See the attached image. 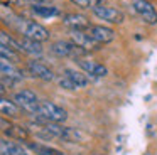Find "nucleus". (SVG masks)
<instances>
[{
  "mask_svg": "<svg viewBox=\"0 0 157 155\" xmlns=\"http://www.w3.org/2000/svg\"><path fill=\"white\" fill-rule=\"evenodd\" d=\"M15 27H17L19 34L22 37H27V39L37 40V42H44V40H49V30L46 29L44 25L34 22V20H27V19H17L15 22Z\"/></svg>",
  "mask_w": 157,
  "mask_h": 155,
  "instance_id": "f257e3e1",
  "label": "nucleus"
},
{
  "mask_svg": "<svg viewBox=\"0 0 157 155\" xmlns=\"http://www.w3.org/2000/svg\"><path fill=\"white\" fill-rule=\"evenodd\" d=\"M36 120H41L44 121L46 128L49 130V133L52 135L54 138H59L63 142H69V143H76V142H81L83 138V133L76 128H71V127H64L61 123H54V121H46L42 118H36Z\"/></svg>",
  "mask_w": 157,
  "mask_h": 155,
  "instance_id": "f03ea898",
  "label": "nucleus"
},
{
  "mask_svg": "<svg viewBox=\"0 0 157 155\" xmlns=\"http://www.w3.org/2000/svg\"><path fill=\"white\" fill-rule=\"evenodd\" d=\"M36 118H42L46 121H54V123H64L66 118H68V113H66L64 108L58 106L52 101H39Z\"/></svg>",
  "mask_w": 157,
  "mask_h": 155,
  "instance_id": "7ed1b4c3",
  "label": "nucleus"
},
{
  "mask_svg": "<svg viewBox=\"0 0 157 155\" xmlns=\"http://www.w3.org/2000/svg\"><path fill=\"white\" fill-rule=\"evenodd\" d=\"M51 52L56 54L58 57H75V59H79L85 54H88L85 49L76 46L73 40H63V39L51 44Z\"/></svg>",
  "mask_w": 157,
  "mask_h": 155,
  "instance_id": "20e7f679",
  "label": "nucleus"
},
{
  "mask_svg": "<svg viewBox=\"0 0 157 155\" xmlns=\"http://www.w3.org/2000/svg\"><path fill=\"white\" fill-rule=\"evenodd\" d=\"M14 101L17 103V106L21 110L27 111V113L37 116V106H39V101H37V94L31 89H22L17 91L14 94Z\"/></svg>",
  "mask_w": 157,
  "mask_h": 155,
  "instance_id": "39448f33",
  "label": "nucleus"
},
{
  "mask_svg": "<svg viewBox=\"0 0 157 155\" xmlns=\"http://www.w3.org/2000/svg\"><path fill=\"white\" fill-rule=\"evenodd\" d=\"M132 7L137 12V15L145 24H149V25H155L157 24V10L149 0H133Z\"/></svg>",
  "mask_w": 157,
  "mask_h": 155,
  "instance_id": "423d86ee",
  "label": "nucleus"
},
{
  "mask_svg": "<svg viewBox=\"0 0 157 155\" xmlns=\"http://www.w3.org/2000/svg\"><path fill=\"white\" fill-rule=\"evenodd\" d=\"M95 13V17H98L100 20H105L108 24H122L125 20V15H123L122 10L118 9H113V7H108V5H98L96 9L91 10Z\"/></svg>",
  "mask_w": 157,
  "mask_h": 155,
  "instance_id": "0eeeda50",
  "label": "nucleus"
},
{
  "mask_svg": "<svg viewBox=\"0 0 157 155\" xmlns=\"http://www.w3.org/2000/svg\"><path fill=\"white\" fill-rule=\"evenodd\" d=\"M71 40L76 46L81 47V49H85L86 52L100 49V44L96 42V40H93L91 36H90L86 30H71Z\"/></svg>",
  "mask_w": 157,
  "mask_h": 155,
  "instance_id": "6e6552de",
  "label": "nucleus"
},
{
  "mask_svg": "<svg viewBox=\"0 0 157 155\" xmlns=\"http://www.w3.org/2000/svg\"><path fill=\"white\" fill-rule=\"evenodd\" d=\"M76 62H78V66L91 78H103V76H106V73H108V69H106L103 64L96 62V61L79 57V59H76Z\"/></svg>",
  "mask_w": 157,
  "mask_h": 155,
  "instance_id": "1a4fd4ad",
  "label": "nucleus"
},
{
  "mask_svg": "<svg viewBox=\"0 0 157 155\" xmlns=\"http://www.w3.org/2000/svg\"><path fill=\"white\" fill-rule=\"evenodd\" d=\"M86 32H88L90 36H91V39L96 40L100 46H101V44H108L115 39L113 29H110V27H106V25H91Z\"/></svg>",
  "mask_w": 157,
  "mask_h": 155,
  "instance_id": "9d476101",
  "label": "nucleus"
},
{
  "mask_svg": "<svg viewBox=\"0 0 157 155\" xmlns=\"http://www.w3.org/2000/svg\"><path fill=\"white\" fill-rule=\"evenodd\" d=\"M63 24L68 25L71 30H88L91 27L88 17L81 15V13H66V15H63Z\"/></svg>",
  "mask_w": 157,
  "mask_h": 155,
  "instance_id": "9b49d317",
  "label": "nucleus"
},
{
  "mask_svg": "<svg viewBox=\"0 0 157 155\" xmlns=\"http://www.w3.org/2000/svg\"><path fill=\"white\" fill-rule=\"evenodd\" d=\"M27 69L31 71V74L34 78H39V79H42V81H52L54 79V73H52L46 64L39 62V61H29Z\"/></svg>",
  "mask_w": 157,
  "mask_h": 155,
  "instance_id": "f8f14e48",
  "label": "nucleus"
},
{
  "mask_svg": "<svg viewBox=\"0 0 157 155\" xmlns=\"http://www.w3.org/2000/svg\"><path fill=\"white\" fill-rule=\"evenodd\" d=\"M31 10L36 17H42V19H51V17L61 15V10L54 5H46V3H32Z\"/></svg>",
  "mask_w": 157,
  "mask_h": 155,
  "instance_id": "ddd939ff",
  "label": "nucleus"
},
{
  "mask_svg": "<svg viewBox=\"0 0 157 155\" xmlns=\"http://www.w3.org/2000/svg\"><path fill=\"white\" fill-rule=\"evenodd\" d=\"M0 71H2V76L9 78V79L15 81V83L24 79V74H22V71L17 69V67H15L14 64L10 62V61L4 59V57H2V62H0Z\"/></svg>",
  "mask_w": 157,
  "mask_h": 155,
  "instance_id": "4468645a",
  "label": "nucleus"
},
{
  "mask_svg": "<svg viewBox=\"0 0 157 155\" xmlns=\"http://www.w3.org/2000/svg\"><path fill=\"white\" fill-rule=\"evenodd\" d=\"M0 152L2 155H29L27 150H25L22 145L15 143V142H10V138H2L0 140Z\"/></svg>",
  "mask_w": 157,
  "mask_h": 155,
  "instance_id": "2eb2a0df",
  "label": "nucleus"
},
{
  "mask_svg": "<svg viewBox=\"0 0 157 155\" xmlns=\"http://www.w3.org/2000/svg\"><path fill=\"white\" fill-rule=\"evenodd\" d=\"M25 148H29L31 152H34L36 155H64L61 150L54 147H49V145L39 143V142H25Z\"/></svg>",
  "mask_w": 157,
  "mask_h": 155,
  "instance_id": "dca6fc26",
  "label": "nucleus"
},
{
  "mask_svg": "<svg viewBox=\"0 0 157 155\" xmlns=\"http://www.w3.org/2000/svg\"><path fill=\"white\" fill-rule=\"evenodd\" d=\"M5 137H9L10 140H21V142H27L29 138V130L25 127H22V125H10V128H7V130L4 131Z\"/></svg>",
  "mask_w": 157,
  "mask_h": 155,
  "instance_id": "f3484780",
  "label": "nucleus"
},
{
  "mask_svg": "<svg viewBox=\"0 0 157 155\" xmlns=\"http://www.w3.org/2000/svg\"><path fill=\"white\" fill-rule=\"evenodd\" d=\"M64 78H68L76 88H85L86 84L90 83V79H88L86 74L79 73V71H76V69H71V67H66L64 69Z\"/></svg>",
  "mask_w": 157,
  "mask_h": 155,
  "instance_id": "a211bd4d",
  "label": "nucleus"
},
{
  "mask_svg": "<svg viewBox=\"0 0 157 155\" xmlns=\"http://www.w3.org/2000/svg\"><path fill=\"white\" fill-rule=\"evenodd\" d=\"M19 42H21L22 52L31 54V56H41V54H42L41 42H37V40L27 39V37H21V39H19Z\"/></svg>",
  "mask_w": 157,
  "mask_h": 155,
  "instance_id": "6ab92c4d",
  "label": "nucleus"
},
{
  "mask_svg": "<svg viewBox=\"0 0 157 155\" xmlns=\"http://www.w3.org/2000/svg\"><path fill=\"white\" fill-rule=\"evenodd\" d=\"M0 110H2L4 116H17L21 108L17 106L15 101H9L5 96H2V100H0Z\"/></svg>",
  "mask_w": 157,
  "mask_h": 155,
  "instance_id": "aec40b11",
  "label": "nucleus"
},
{
  "mask_svg": "<svg viewBox=\"0 0 157 155\" xmlns=\"http://www.w3.org/2000/svg\"><path fill=\"white\" fill-rule=\"evenodd\" d=\"M0 46H7V47H12V49L19 51V52H22V47H21V42H19L17 39H14L12 36H9L5 30H2L0 32Z\"/></svg>",
  "mask_w": 157,
  "mask_h": 155,
  "instance_id": "412c9836",
  "label": "nucleus"
},
{
  "mask_svg": "<svg viewBox=\"0 0 157 155\" xmlns=\"http://www.w3.org/2000/svg\"><path fill=\"white\" fill-rule=\"evenodd\" d=\"M0 54H2V57H4V59L10 61V62H17V61H19V51L12 49V47L0 46Z\"/></svg>",
  "mask_w": 157,
  "mask_h": 155,
  "instance_id": "4be33fe9",
  "label": "nucleus"
},
{
  "mask_svg": "<svg viewBox=\"0 0 157 155\" xmlns=\"http://www.w3.org/2000/svg\"><path fill=\"white\" fill-rule=\"evenodd\" d=\"M71 3H75L76 7H81V9H96L98 5H103V0H69Z\"/></svg>",
  "mask_w": 157,
  "mask_h": 155,
  "instance_id": "5701e85b",
  "label": "nucleus"
},
{
  "mask_svg": "<svg viewBox=\"0 0 157 155\" xmlns=\"http://www.w3.org/2000/svg\"><path fill=\"white\" fill-rule=\"evenodd\" d=\"M59 84H61V88H66V89H76V86L71 83V81L68 79V78L63 76L61 79H59Z\"/></svg>",
  "mask_w": 157,
  "mask_h": 155,
  "instance_id": "b1692460",
  "label": "nucleus"
},
{
  "mask_svg": "<svg viewBox=\"0 0 157 155\" xmlns=\"http://www.w3.org/2000/svg\"><path fill=\"white\" fill-rule=\"evenodd\" d=\"M0 125H2V131H5L7 130V128H10V125H12V121H9L7 118H2V120H0Z\"/></svg>",
  "mask_w": 157,
  "mask_h": 155,
  "instance_id": "393cba45",
  "label": "nucleus"
},
{
  "mask_svg": "<svg viewBox=\"0 0 157 155\" xmlns=\"http://www.w3.org/2000/svg\"><path fill=\"white\" fill-rule=\"evenodd\" d=\"M12 3H17V5H27L31 0H10Z\"/></svg>",
  "mask_w": 157,
  "mask_h": 155,
  "instance_id": "a878e982",
  "label": "nucleus"
},
{
  "mask_svg": "<svg viewBox=\"0 0 157 155\" xmlns=\"http://www.w3.org/2000/svg\"><path fill=\"white\" fill-rule=\"evenodd\" d=\"M32 3H46V5H49V2H52V0H31Z\"/></svg>",
  "mask_w": 157,
  "mask_h": 155,
  "instance_id": "bb28decb",
  "label": "nucleus"
}]
</instances>
